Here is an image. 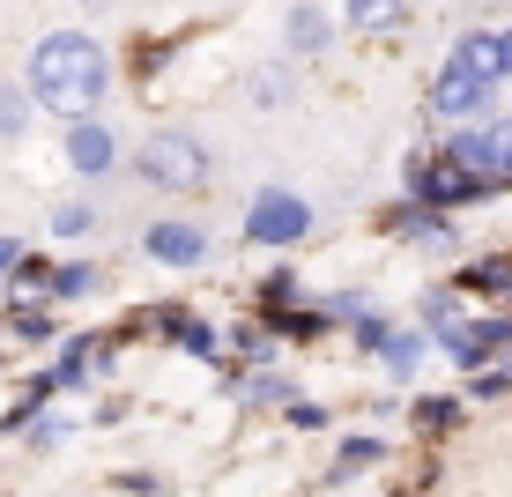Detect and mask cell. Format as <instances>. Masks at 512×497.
I'll return each mask as SVG.
<instances>
[{"label": "cell", "instance_id": "cell-9", "mask_svg": "<svg viewBox=\"0 0 512 497\" xmlns=\"http://www.w3.org/2000/svg\"><path fill=\"white\" fill-rule=\"evenodd\" d=\"M505 134H512V127H483V134H461V141H453V164H468L475 179H483V171H498V164H505Z\"/></svg>", "mask_w": 512, "mask_h": 497}, {"label": "cell", "instance_id": "cell-20", "mask_svg": "<svg viewBox=\"0 0 512 497\" xmlns=\"http://www.w3.org/2000/svg\"><path fill=\"white\" fill-rule=\"evenodd\" d=\"M498 171H512V134H505V164H498Z\"/></svg>", "mask_w": 512, "mask_h": 497}, {"label": "cell", "instance_id": "cell-14", "mask_svg": "<svg viewBox=\"0 0 512 497\" xmlns=\"http://www.w3.org/2000/svg\"><path fill=\"white\" fill-rule=\"evenodd\" d=\"M379 453H386L379 438H349V446H342V460H334V483H349V475H364V468H372Z\"/></svg>", "mask_w": 512, "mask_h": 497}, {"label": "cell", "instance_id": "cell-8", "mask_svg": "<svg viewBox=\"0 0 512 497\" xmlns=\"http://www.w3.org/2000/svg\"><path fill=\"white\" fill-rule=\"evenodd\" d=\"M453 67L475 75V82H498V75H505V38H483V30H475V38L453 45Z\"/></svg>", "mask_w": 512, "mask_h": 497}, {"label": "cell", "instance_id": "cell-17", "mask_svg": "<svg viewBox=\"0 0 512 497\" xmlns=\"http://www.w3.org/2000/svg\"><path fill=\"white\" fill-rule=\"evenodd\" d=\"M82 230H97V216L82 201H67V208H52V238H82Z\"/></svg>", "mask_w": 512, "mask_h": 497}, {"label": "cell", "instance_id": "cell-7", "mask_svg": "<svg viewBox=\"0 0 512 497\" xmlns=\"http://www.w3.org/2000/svg\"><path fill=\"white\" fill-rule=\"evenodd\" d=\"M149 253L171 260V268H193V260L208 253V238H201L193 223H156V230H149Z\"/></svg>", "mask_w": 512, "mask_h": 497}, {"label": "cell", "instance_id": "cell-2", "mask_svg": "<svg viewBox=\"0 0 512 497\" xmlns=\"http://www.w3.org/2000/svg\"><path fill=\"white\" fill-rule=\"evenodd\" d=\"M134 164H141V179H149V186H164V193H193V186L208 179L201 141H186V134H149Z\"/></svg>", "mask_w": 512, "mask_h": 497}, {"label": "cell", "instance_id": "cell-19", "mask_svg": "<svg viewBox=\"0 0 512 497\" xmlns=\"http://www.w3.org/2000/svg\"><path fill=\"white\" fill-rule=\"evenodd\" d=\"M8 268H23V245H15V238H0V275H8Z\"/></svg>", "mask_w": 512, "mask_h": 497}, {"label": "cell", "instance_id": "cell-4", "mask_svg": "<svg viewBox=\"0 0 512 497\" xmlns=\"http://www.w3.org/2000/svg\"><path fill=\"white\" fill-rule=\"evenodd\" d=\"M483 104H490V82L461 75V67H446V75L431 82V112H446V119H468V112H483Z\"/></svg>", "mask_w": 512, "mask_h": 497}, {"label": "cell", "instance_id": "cell-12", "mask_svg": "<svg viewBox=\"0 0 512 497\" xmlns=\"http://www.w3.org/2000/svg\"><path fill=\"white\" fill-rule=\"evenodd\" d=\"M290 45L297 52H320L327 45V8H312V0H305V8H290Z\"/></svg>", "mask_w": 512, "mask_h": 497}, {"label": "cell", "instance_id": "cell-13", "mask_svg": "<svg viewBox=\"0 0 512 497\" xmlns=\"http://www.w3.org/2000/svg\"><path fill=\"white\" fill-rule=\"evenodd\" d=\"M342 15L357 30H386V23H401V0H342Z\"/></svg>", "mask_w": 512, "mask_h": 497}, {"label": "cell", "instance_id": "cell-5", "mask_svg": "<svg viewBox=\"0 0 512 497\" xmlns=\"http://www.w3.org/2000/svg\"><path fill=\"white\" fill-rule=\"evenodd\" d=\"M409 186L423 193V201H438V208H446V201H468V193L483 186V179H475L468 164H416V179H409Z\"/></svg>", "mask_w": 512, "mask_h": 497}, {"label": "cell", "instance_id": "cell-1", "mask_svg": "<svg viewBox=\"0 0 512 497\" xmlns=\"http://www.w3.org/2000/svg\"><path fill=\"white\" fill-rule=\"evenodd\" d=\"M104 82H112V67H104V52L90 38H45L30 52V97L52 104L60 119H90L104 104Z\"/></svg>", "mask_w": 512, "mask_h": 497}, {"label": "cell", "instance_id": "cell-21", "mask_svg": "<svg viewBox=\"0 0 512 497\" xmlns=\"http://www.w3.org/2000/svg\"><path fill=\"white\" fill-rule=\"evenodd\" d=\"M505 75H512V38H505Z\"/></svg>", "mask_w": 512, "mask_h": 497}, {"label": "cell", "instance_id": "cell-10", "mask_svg": "<svg viewBox=\"0 0 512 497\" xmlns=\"http://www.w3.org/2000/svg\"><path fill=\"white\" fill-rule=\"evenodd\" d=\"M505 342H512L505 319H483V327H453V334H446V349H453L461 364H483L490 349H505Z\"/></svg>", "mask_w": 512, "mask_h": 497}, {"label": "cell", "instance_id": "cell-15", "mask_svg": "<svg viewBox=\"0 0 512 497\" xmlns=\"http://www.w3.org/2000/svg\"><path fill=\"white\" fill-rule=\"evenodd\" d=\"M30 127V90H15V82H0V134H23Z\"/></svg>", "mask_w": 512, "mask_h": 497}, {"label": "cell", "instance_id": "cell-6", "mask_svg": "<svg viewBox=\"0 0 512 497\" xmlns=\"http://www.w3.org/2000/svg\"><path fill=\"white\" fill-rule=\"evenodd\" d=\"M112 156H119V141L104 134V127H90V119H82L75 134H67V164H75L82 179H97V171H112Z\"/></svg>", "mask_w": 512, "mask_h": 497}, {"label": "cell", "instance_id": "cell-18", "mask_svg": "<svg viewBox=\"0 0 512 497\" xmlns=\"http://www.w3.org/2000/svg\"><path fill=\"white\" fill-rule=\"evenodd\" d=\"M475 282H483V290H512V260H483Z\"/></svg>", "mask_w": 512, "mask_h": 497}, {"label": "cell", "instance_id": "cell-16", "mask_svg": "<svg viewBox=\"0 0 512 497\" xmlns=\"http://www.w3.org/2000/svg\"><path fill=\"white\" fill-rule=\"evenodd\" d=\"M45 290H52V297H90V290H97V268H52Z\"/></svg>", "mask_w": 512, "mask_h": 497}, {"label": "cell", "instance_id": "cell-3", "mask_svg": "<svg viewBox=\"0 0 512 497\" xmlns=\"http://www.w3.org/2000/svg\"><path fill=\"white\" fill-rule=\"evenodd\" d=\"M245 230H253L260 245H290V238H305V230H312V208L290 201V193H260L253 216H245Z\"/></svg>", "mask_w": 512, "mask_h": 497}, {"label": "cell", "instance_id": "cell-11", "mask_svg": "<svg viewBox=\"0 0 512 497\" xmlns=\"http://www.w3.org/2000/svg\"><path fill=\"white\" fill-rule=\"evenodd\" d=\"M245 97H253L260 112H275V104H290V75H282V67H253V75H245Z\"/></svg>", "mask_w": 512, "mask_h": 497}]
</instances>
